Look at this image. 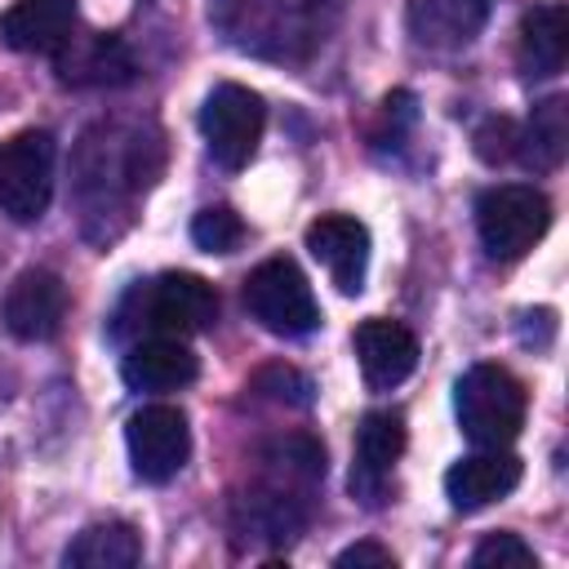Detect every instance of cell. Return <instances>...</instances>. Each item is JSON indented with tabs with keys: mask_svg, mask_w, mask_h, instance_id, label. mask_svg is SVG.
Masks as SVG:
<instances>
[{
	"mask_svg": "<svg viewBox=\"0 0 569 569\" xmlns=\"http://www.w3.org/2000/svg\"><path fill=\"white\" fill-rule=\"evenodd\" d=\"M133 307V325L151 338V333H169V338H187V333H204L218 320V293L209 280L191 276V271H164L151 284H138L129 293Z\"/></svg>",
	"mask_w": 569,
	"mask_h": 569,
	"instance_id": "cell-2",
	"label": "cell"
},
{
	"mask_svg": "<svg viewBox=\"0 0 569 569\" xmlns=\"http://www.w3.org/2000/svg\"><path fill=\"white\" fill-rule=\"evenodd\" d=\"M76 31L71 0H13L0 13V40L18 53H58Z\"/></svg>",
	"mask_w": 569,
	"mask_h": 569,
	"instance_id": "cell-14",
	"label": "cell"
},
{
	"mask_svg": "<svg viewBox=\"0 0 569 569\" xmlns=\"http://www.w3.org/2000/svg\"><path fill=\"white\" fill-rule=\"evenodd\" d=\"M0 320L22 342L53 338L62 329V320H67V284H62V276H53L44 267H31V271L13 276V284L0 298Z\"/></svg>",
	"mask_w": 569,
	"mask_h": 569,
	"instance_id": "cell-8",
	"label": "cell"
},
{
	"mask_svg": "<svg viewBox=\"0 0 569 569\" xmlns=\"http://www.w3.org/2000/svg\"><path fill=\"white\" fill-rule=\"evenodd\" d=\"M489 0H409L405 27L427 49H462L485 31Z\"/></svg>",
	"mask_w": 569,
	"mask_h": 569,
	"instance_id": "cell-15",
	"label": "cell"
},
{
	"mask_svg": "<svg viewBox=\"0 0 569 569\" xmlns=\"http://www.w3.org/2000/svg\"><path fill=\"white\" fill-rule=\"evenodd\" d=\"M453 413L471 445L480 449H507L529 413L525 382L502 365H471L453 387Z\"/></svg>",
	"mask_w": 569,
	"mask_h": 569,
	"instance_id": "cell-1",
	"label": "cell"
},
{
	"mask_svg": "<svg viewBox=\"0 0 569 569\" xmlns=\"http://www.w3.org/2000/svg\"><path fill=\"white\" fill-rule=\"evenodd\" d=\"M196 373H200L196 351L169 333H151V338L133 342L120 360V378L133 391H178V387H191Z\"/></svg>",
	"mask_w": 569,
	"mask_h": 569,
	"instance_id": "cell-12",
	"label": "cell"
},
{
	"mask_svg": "<svg viewBox=\"0 0 569 569\" xmlns=\"http://www.w3.org/2000/svg\"><path fill=\"white\" fill-rule=\"evenodd\" d=\"M262 124H267V107L253 89L222 80L209 89L204 107H200V133L209 156L222 169H244L262 142Z\"/></svg>",
	"mask_w": 569,
	"mask_h": 569,
	"instance_id": "cell-5",
	"label": "cell"
},
{
	"mask_svg": "<svg viewBox=\"0 0 569 569\" xmlns=\"http://www.w3.org/2000/svg\"><path fill=\"white\" fill-rule=\"evenodd\" d=\"M53 138L44 129H22L0 142V213L13 222H36L53 196Z\"/></svg>",
	"mask_w": 569,
	"mask_h": 569,
	"instance_id": "cell-6",
	"label": "cell"
},
{
	"mask_svg": "<svg viewBox=\"0 0 569 569\" xmlns=\"http://www.w3.org/2000/svg\"><path fill=\"white\" fill-rule=\"evenodd\" d=\"M124 449L142 480H151V485L173 480L191 458L187 413L173 405H142L124 427Z\"/></svg>",
	"mask_w": 569,
	"mask_h": 569,
	"instance_id": "cell-7",
	"label": "cell"
},
{
	"mask_svg": "<svg viewBox=\"0 0 569 569\" xmlns=\"http://www.w3.org/2000/svg\"><path fill=\"white\" fill-rule=\"evenodd\" d=\"M53 58H58L62 84H124L133 76L129 49L116 36H102V31H89V36L71 31V40Z\"/></svg>",
	"mask_w": 569,
	"mask_h": 569,
	"instance_id": "cell-17",
	"label": "cell"
},
{
	"mask_svg": "<svg viewBox=\"0 0 569 569\" xmlns=\"http://www.w3.org/2000/svg\"><path fill=\"white\" fill-rule=\"evenodd\" d=\"M516 147H520V124L507 120V116H489V120L476 129V156H480L485 164H502V160H511Z\"/></svg>",
	"mask_w": 569,
	"mask_h": 569,
	"instance_id": "cell-23",
	"label": "cell"
},
{
	"mask_svg": "<svg viewBox=\"0 0 569 569\" xmlns=\"http://www.w3.org/2000/svg\"><path fill=\"white\" fill-rule=\"evenodd\" d=\"M244 307L276 338H302L320 325L316 293H311V284H307V276L298 271L293 258L258 262L244 280Z\"/></svg>",
	"mask_w": 569,
	"mask_h": 569,
	"instance_id": "cell-4",
	"label": "cell"
},
{
	"mask_svg": "<svg viewBox=\"0 0 569 569\" xmlns=\"http://www.w3.org/2000/svg\"><path fill=\"white\" fill-rule=\"evenodd\" d=\"M565 58H569V9L560 0L533 4L520 18V36H516V62H520V71L533 76V80H542V76L565 71Z\"/></svg>",
	"mask_w": 569,
	"mask_h": 569,
	"instance_id": "cell-16",
	"label": "cell"
},
{
	"mask_svg": "<svg viewBox=\"0 0 569 569\" xmlns=\"http://www.w3.org/2000/svg\"><path fill=\"white\" fill-rule=\"evenodd\" d=\"M138 560H142V538L124 520L89 525L62 551V565H71V569H133Z\"/></svg>",
	"mask_w": 569,
	"mask_h": 569,
	"instance_id": "cell-18",
	"label": "cell"
},
{
	"mask_svg": "<svg viewBox=\"0 0 569 569\" xmlns=\"http://www.w3.org/2000/svg\"><path fill=\"white\" fill-rule=\"evenodd\" d=\"M520 458L511 449H480L471 458H458L445 471V493L458 511H480L498 498H507L520 485Z\"/></svg>",
	"mask_w": 569,
	"mask_h": 569,
	"instance_id": "cell-13",
	"label": "cell"
},
{
	"mask_svg": "<svg viewBox=\"0 0 569 569\" xmlns=\"http://www.w3.org/2000/svg\"><path fill=\"white\" fill-rule=\"evenodd\" d=\"M547 227H551V204L538 187L502 182L476 200V231L489 258H502V262L525 258L547 236Z\"/></svg>",
	"mask_w": 569,
	"mask_h": 569,
	"instance_id": "cell-3",
	"label": "cell"
},
{
	"mask_svg": "<svg viewBox=\"0 0 569 569\" xmlns=\"http://www.w3.org/2000/svg\"><path fill=\"white\" fill-rule=\"evenodd\" d=\"M471 565L476 569H538V556L520 533H489L471 551Z\"/></svg>",
	"mask_w": 569,
	"mask_h": 569,
	"instance_id": "cell-22",
	"label": "cell"
},
{
	"mask_svg": "<svg viewBox=\"0 0 569 569\" xmlns=\"http://www.w3.org/2000/svg\"><path fill=\"white\" fill-rule=\"evenodd\" d=\"M565 151H569L565 98H547V102H538V107H533L529 124L520 129V147H516V156H520L529 169L547 173V169H556V164L565 160Z\"/></svg>",
	"mask_w": 569,
	"mask_h": 569,
	"instance_id": "cell-19",
	"label": "cell"
},
{
	"mask_svg": "<svg viewBox=\"0 0 569 569\" xmlns=\"http://www.w3.org/2000/svg\"><path fill=\"white\" fill-rule=\"evenodd\" d=\"M307 249L311 258L329 271V280L342 293H360L365 289V271H369V227L351 213H320L307 227Z\"/></svg>",
	"mask_w": 569,
	"mask_h": 569,
	"instance_id": "cell-9",
	"label": "cell"
},
{
	"mask_svg": "<svg viewBox=\"0 0 569 569\" xmlns=\"http://www.w3.org/2000/svg\"><path fill=\"white\" fill-rule=\"evenodd\" d=\"M351 351L360 360V373L369 387H396L418 369V338L387 316H369L351 333Z\"/></svg>",
	"mask_w": 569,
	"mask_h": 569,
	"instance_id": "cell-10",
	"label": "cell"
},
{
	"mask_svg": "<svg viewBox=\"0 0 569 569\" xmlns=\"http://www.w3.org/2000/svg\"><path fill=\"white\" fill-rule=\"evenodd\" d=\"M405 453V418L391 409H373L356 427V462H351V493L378 502L391 467Z\"/></svg>",
	"mask_w": 569,
	"mask_h": 569,
	"instance_id": "cell-11",
	"label": "cell"
},
{
	"mask_svg": "<svg viewBox=\"0 0 569 569\" xmlns=\"http://www.w3.org/2000/svg\"><path fill=\"white\" fill-rule=\"evenodd\" d=\"M333 565L338 569H396V556L387 551V547H378V542H351L347 551H338L333 556Z\"/></svg>",
	"mask_w": 569,
	"mask_h": 569,
	"instance_id": "cell-24",
	"label": "cell"
},
{
	"mask_svg": "<svg viewBox=\"0 0 569 569\" xmlns=\"http://www.w3.org/2000/svg\"><path fill=\"white\" fill-rule=\"evenodd\" d=\"M249 387H253L258 396L276 400V405H293V409L311 405V382H307V373H298V369H293V365H284V360L262 365V369L249 378Z\"/></svg>",
	"mask_w": 569,
	"mask_h": 569,
	"instance_id": "cell-21",
	"label": "cell"
},
{
	"mask_svg": "<svg viewBox=\"0 0 569 569\" xmlns=\"http://www.w3.org/2000/svg\"><path fill=\"white\" fill-rule=\"evenodd\" d=\"M191 240H196V249H204V253H236L240 240H244V222H240L236 209L209 204V209H200V213L191 218Z\"/></svg>",
	"mask_w": 569,
	"mask_h": 569,
	"instance_id": "cell-20",
	"label": "cell"
}]
</instances>
